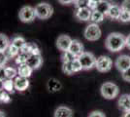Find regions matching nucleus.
Instances as JSON below:
<instances>
[{
	"instance_id": "nucleus-27",
	"label": "nucleus",
	"mask_w": 130,
	"mask_h": 117,
	"mask_svg": "<svg viewBox=\"0 0 130 117\" xmlns=\"http://www.w3.org/2000/svg\"><path fill=\"white\" fill-rule=\"evenodd\" d=\"M5 71H6V77L8 78V79H14V78H16L19 75L18 74V69H16L15 67H6Z\"/></svg>"
},
{
	"instance_id": "nucleus-14",
	"label": "nucleus",
	"mask_w": 130,
	"mask_h": 117,
	"mask_svg": "<svg viewBox=\"0 0 130 117\" xmlns=\"http://www.w3.org/2000/svg\"><path fill=\"white\" fill-rule=\"evenodd\" d=\"M73 110L65 106H58L54 112V117H73Z\"/></svg>"
},
{
	"instance_id": "nucleus-26",
	"label": "nucleus",
	"mask_w": 130,
	"mask_h": 117,
	"mask_svg": "<svg viewBox=\"0 0 130 117\" xmlns=\"http://www.w3.org/2000/svg\"><path fill=\"white\" fill-rule=\"evenodd\" d=\"M28 57H29V54H26V53H22L21 52L17 58H15V61H16V63L21 66V64H24L26 63L27 60H28Z\"/></svg>"
},
{
	"instance_id": "nucleus-5",
	"label": "nucleus",
	"mask_w": 130,
	"mask_h": 117,
	"mask_svg": "<svg viewBox=\"0 0 130 117\" xmlns=\"http://www.w3.org/2000/svg\"><path fill=\"white\" fill-rule=\"evenodd\" d=\"M101 35H102V31L99 25L97 23H93V22L89 23L85 28V31H84V36L88 41H96L101 37Z\"/></svg>"
},
{
	"instance_id": "nucleus-36",
	"label": "nucleus",
	"mask_w": 130,
	"mask_h": 117,
	"mask_svg": "<svg viewBox=\"0 0 130 117\" xmlns=\"http://www.w3.org/2000/svg\"><path fill=\"white\" fill-rule=\"evenodd\" d=\"M6 67H0V80L4 81L5 79H7L6 77V71H5Z\"/></svg>"
},
{
	"instance_id": "nucleus-21",
	"label": "nucleus",
	"mask_w": 130,
	"mask_h": 117,
	"mask_svg": "<svg viewBox=\"0 0 130 117\" xmlns=\"http://www.w3.org/2000/svg\"><path fill=\"white\" fill-rule=\"evenodd\" d=\"M21 53V50L19 48H17L16 46H14L13 44H10L8 49L5 51V54L8 59H14V58H17V56Z\"/></svg>"
},
{
	"instance_id": "nucleus-2",
	"label": "nucleus",
	"mask_w": 130,
	"mask_h": 117,
	"mask_svg": "<svg viewBox=\"0 0 130 117\" xmlns=\"http://www.w3.org/2000/svg\"><path fill=\"white\" fill-rule=\"evenodd\" d=\"M100 93L103 98L107 100H113L119 94V86L114 82H105L101 85Z\"/></svg>"
},
{
	"instance_id": "nucleus-9",
	"label": "nucleus",
	"mask_w": 130,
	"mask_h": 117,
	"mask_svg": "<svg viewBox=\"0 0 130 117\" xmlns=\"http://www.w3.org/2000/svg\"><path fill=\"white\" fill-rule=\"evenodd\" d=\"M72 40H73V39H71L70 36L62 34V35L58 36V38L56 40V47L58 48V50L62 51V52L68 51L69 48H70Z\"/></svg>"
},
{
	"instance_id": "nucleus-3",
	"label": "nucleus",
	"mask_w": 130,
	"mask_h": 117,
	"mask_svg": "<svg viewBox=\"0 0 130 117\" xmlns=\"http://www.w3.org/2000/svg\"><path fill=\"white\" fill-rule=\"evenodd\" d=\"M78 60L81 62L84 70H89L95 67L97 59L90 52H84L81 56L78 57Z\"/></svg>"
},
{
	"instance_id": "nucleus-7",
	"label": "nucleus",
	"mask_w": 130,
	"mask_h": 117,
	"mask_svg": "<svg viewBox=\"0 0 130 117\" xmlns=\"http://www.w3.org/2000/svg\"><path fill=\"white\" fill-rule=\"evenodd\" d=\"M20 20L22 22H31L35 20V10L31 6H23L19 13Z\"/></svg>"
},
{
	"instance_id": "nucleus-23",
	"label": "nucleus",
	"mask_w": 130,
	"mask_h": 117,
	"mask_svg": "<svg viewBox=\"0 0 130 117\" xmlns=\"http://www.w3.org/2000/svg\"><path fill=\"white\" fill-rule=\"evenodd\" d=\"M11 44L16 46L17 48H19L20 50H22V48L26 45V41H25V39L23 38L22 36H15L14 38L12 39Z\"/></svg>"
},
{
	"instance_id": "nucleus-10",
	"label": "nucleus",
	"mask_w": 130,
	"mask_h": 117,
	"mask_svg": "<svg viewBox=\"0 0 130 117\" xmlns=\"http://www.w3.org/2000/svg\"><path fill=\"white\" fill-rule=\"evenodd\" d=\"M91 13L92 10H90L87 7V8H79V9H76V11H75V17L79 21L87 22V21H90Z\"/></svg>"
},
{
	"instance_id": "nucleus-12",
	"label": "nucleus",
	"mask_w": 130,
	"mask_h": 117,
	"mask_svg": "<svg viewBox=\"0 0 130 117\" xmlns=\"http://www.w3.org/2000/svg\"><path fill=\"white\" fill-rule=\"evenodd\" d=\"M42 63H43V58L41 55H29L26 61V64H28L33 70L38 69L42 66Z\"/></svg>"
},
{
	"instance_id": "nucleus-20",
	"label": "nucleus",
	"mask_w": 130,
	"mask_h": 117,
	"mask_svg": "<svg viewBox=\"0 0 130 117\" xmlns=\"http://www.w3.org/2000/svg\"><path fill=\"white\" fill-rule=\"evenodd\" d=\"M105 15H104L103 13H101V12H99L98 10H93L91 13V17H90V21H91L93 23H100V22H102L104 21V19H105Z\"/></svg>"
},
{
	"instance_id": "nucleus-40",
	"label": "nucleus",
	"mask_w": 130,
	"mask_h": 117,
	"mask_svg": "<svg viewBox=\"0 0 130 117\" xmlns=\"http://www.w3.org/2000/svg\"><path fill=\"white\" fill-rule=\"evenodd\" d=\"M122 117H130V110L129 111H125L124 113H123Z\"/></svg>"
},
{
	"instance_id": "nucleus-22",
	"label": "nucleus",
	"mask_w": 130,
	"mask_h": 117,
	"mask_svg": "<svg viewBox=\"0 0 130 117\" xmlns=\"http://www.w3.org/2000/svg\"><path fill=\"white\" fill-rule=\"evenodd\" d=\"M10 44L11 43H10L9 38L6 36L5 34L0 33V52L5 53V51L8 49V47H9Z\"/></svg>"
},
{
	"instance_id": "nucleus-43",
	"label": "nucleus",
	"mask_w": 130,
	"mask_h": 117,
	"mask_svg": "<svg viewBox=\"0 0 130 117\" xmlns=\"http://www.w3.org/2000/svg\"><path fill=\"white\" fill-rule=\"evenodd\" d=\"M89 1H93V2H96V3H98V2H100L101 0H89Z\"/></svg>"
},
{
	"instance_id": "nucleus-18",
	"label": "nucleus",
	"mask_w": 130,
	"mask_h": 117,
	"mask_svg": "<svg viewBox=\"0 0 130 117\" xmlns=\"http://www.w3.org/2000/svg\"><path fill=\"white\" fill-rule=\"evenodd\" d=\"M21 52L26 53L29 55H41V51L39 47L34 43H26V45L21 50Z\"/></svg>"
},
{
	"instance_id": "nucleus-42",
	"label": "nucleus",
	"mask_w": 130,
	"mask_h": 117,
	"mask_svg": "<svg viewBox=\"0 0 130 117\" xmlns=\"http://www.w3.org/2000/svg\"><path fill=\"white\" fill-rule=\"evenodd\" d=\"M3 89V81H1L0 80V90Z\"/></svg>"
},
{
	"instance_id": "nucleus-25",
	"label": "nucleus",
	"mask_w": 130,
	"mask_h": 117,
	"mask_svg": "<svg viewBox=\"0 0 130 117\" xmlns=\"http://www.w3.org/2000/svg\"><path fill=\"white\" fill-rule=\"evenodd\" d=\"M75 59H77V57L74 54H72L69 50L62 52V55H61V61H62V62H72Z\"/></svg>"
},
{
	"instance_id": "nucleus-32",
	"label": "nucleus",
	"mask_w": 130,
	"mask_h": 117,
	"mask_svg": "<svg viewBox=\"0 0 130 117\" xmlns=\"http://www.w3.org/2000/svg\"><path fill=\"white\" fill-rule=\"evenodd\" d=\"M120 7H121V9L123 11L130 12V0H123Z\"/></svg>"
},
{
	"instance_id": "nucleus-34",
	"label": "nucleus",
	"mask_w": 130,
	"mask_h": 117,
	"mask_svg": "<svg viewBox=\"0 0 130 117\" xmlns=\"http://www.w3.org/2000/svg\"><path fill=\"white\" fill-rule=\"evenodd\" d=\"M88 117H106V115H105V113H103L100 110H94L88 115Z\"/></svg>"
},
{
	"instance_id": "nucleus-4",
	"label": "nucleus",
	"mask_w": 130,
	"mask_h": 117,
	"mask_svg": "<svg viewBox=\"0 0 130 117\" xmlns=\"http://www.w3.org/2000/svg\"><path fill=\"white\" fill-rule=\"evenodd\" d=\"M35 15L40 20H47L52 17L54 13V8L48 3H39L35 6Z\"/></svg>"
},
{
	"instance_id": "nucleus-39",
	"label": "nucleus",
	"mask_w": 130,
	"mask_h": 117,
	"mask_svg": "<svg viewBox=\"0 0 130 117\" xmlns=\"http://www.w3.org/2000/svg\"><path fill=\"white\" fill-rule=\"evenodd\" d=\"M126 47L130 49V34L126 37Z\"/></svg>"
},
{
	"instance_id": "nucleus-6",
	"label": "nucleus",
	"mask_w": 130,
	"mask_h": 117,
	"mask_svg": "<svg viewBox=\"0 0 130 117\" xmlns=\"http://www.w3.org/2000/svg\"><path fill=\"white\" fill-rule=\"evenodd\" d=\"M113 67V61L108 56H100L96 60L95 68L99 72H108Z\"/></svg>"
},
{
	"instance_id": "nucleus-17",
	"label": "nucleus",
	"mask_w": 130,
	"mask_h": 117,
	"mask_svg": "<svg viewBox=\"0 0 130 117\" xmlns=\"http://www.w3.org/2000/svg\"><path fill=\"white\" fill-rule=\"evenodd\" d=\"M121 11H122V9L120 6L117 5V4H112L110 9H109L107 17H109L112 20H119V16L121 14Z\"/></svg>"
},
{
	"instance_id": "nucleus-38",
	"label": "nucleus",
	"mask_w": 130,
	"mask_h": 117,
	"mask_svg": "<svg viewBox=\"0 0 130 117\" xmlns=\"http://www.w3.org/2000/svg\"><path fill=\"white\" fill-rule=\"evenodd\" d=\"M6 93L7 92L4 89L0 90V102H3V100H4V97H5Z\"/></svg>"
},
{
	"instance_id": "nucleus-8",
	"label": "nucleus",
	"mask_w": 130,
	"mask_h": 117,
	"mask_svg": "<svg viewBox=\"0 0 130 117\" xmlns=\"http://www.w3.org/2000/svg\"><path fill=\"white\" fill-rule=\"evenodd\" d=\"M116 67L120 72H124L130 68V57L127 55H121L116 60Z\"/></svg>"
},
{
	"instance_id": "nucleus-15",
	"label": "nucleus",
	"mask_w": 130,
	"mask_h": 117,
	"mask_svg": "<svg viewBox=\"0 0 130 117\" xmlns=\"http://www.w3.org/2000/svg\"><path fill=\"white\" fill-rule=\"evenodd\" d=\"M47 89L50 93H56L62 89V84L55 78H51L47 82Z\"/></svg>"
},
{
	"instance_id": "nucleus-13",
	"label": "nucleus",
	"mask_w": 130,
	"mask_h": 117,
	"mask_svg": "<svg viewBox=\"0 0 130 117\" xmlns=\"http://www.w3.org/2000/svg\"><path fill=\"white\" fill-rule=\"evenodd\" d=\"M69 51L78 58V57L81 56L82 54L85 52L84 51V45L82 44L81 41H79L78 39H73L72 42H71Z\"/></svg>"
},
{
	"instance_id": "nucleus-29",
	"label": "nucleus",
	"mask_w": 130,
	"mask_h": 117,
	"mask_svg": "<svg viewBox=\"0 0 130 117\" xmlns=\"http://www.w3.org/2000/svg\"><path fill=\"white\" fill-rule=\"evenodd\" d=\"M119 21L121 22H130V12H126L122 10L120 16H119Z\"/></svg>"
},
{
	"instance_id": "nucleus-31",
	"label": "nucleus",
	"mask_w": 130,
	"mask_h": 117,
	"mask_svg": "<svg viewBox=\"0 0 130 117\" xmlns=\"http://www.w3.org/2000/svg\"><path fill=\"white\" fill-rule=\"evenodd\" d=\"M72 66H73V69H74V72H79L81 70H84L83 69V67H82L81 62L79 61L78 58L75 59L74 61H72Z\"/></svg>"
},
{
	"instance_id": "nucleus-35",
	"label": "nucleus",
	"mask_w": 130,
	"mask_h": 117,
	"mask_svg": "<svg viewBox=\"0 0 130 117\" xmlns=\"http://www.w3.org/2000/svg\"><path fill=\"white\" fill-rule=\"evenodd\" d=\"M121 76H122V79H123V80L127 81V82H130V68L127 69L124 72H122Z\"/></svg>"
},
{
	"instance_id": "nucleus-28",
	"label": "nucleus",
	"mask_w": 130,
	"mask_h": 117,
	"mask_svg": "<svg viewBox=\"0 0 130 117\" xmlns=\"http://www.w3.org/2000/svg\"><path fill=\"white\" fill-rule=\"evenodd\" d=\"M63 73L67 74V75H71L74 72V69H73V66H72V62H62V67H61Z\"/></svg>"
},
{
	"instance_id": "nucleus-19",
	"label": "nucleus",
	"mask_w": 130,
	"mask_h": 117,
	"mask_svg": "<svg viewBox=\"0 0 130 117\" xmlns=\"http://www.w3.org/2000/svg\"><path fill=\"white\" fill-rule=\"evenodd\" d=\"M32 71L33 69L28 64H26V63L21 64V66H19V67H18V74H19V76L28 78L31 76Z\"/></svg>"
},
{
	"instance_id": "nucleus-11",
	"label": "nucleus",
	"mask_w": 130,
	"mask_h": 117,
	"mask_svg": "<svg viewBox=\"0 0 130 117\" xmlns=\"http://www.w3.org/2000/svg\"><path fill=\"white\" fill-rule=\"evenodd\" d=\"M15 89L19 92H23L28 89L29 87V80L28 78L22 77V76H17L15 78Z\"/></svg>"
},
{
	"instance_id": "nucleus-1",
	"label": "nucleus",
	"mask_w": 130,
	"mask_h": 117,
	"mask_svg": "<svg viewBox=\"0 0 130 117\" xmlns=\"http://www.w3.org/2000/svg\"><path fill=\"white\" fill-rule=\"evenodd\" d=\"M105 47L110 52H119L126 47V37L119 32L110 33L105 40Z\"/></svg>"
},
{
	"instance_id": "nucleus-33",
	"label": "nucleus",
	"mask_w": 130,
	"mask_h": 117,
	"mask_svg": "<svg viewBox=\"0 0 130 117\" xmlns=\"http://www.w3.org/2000/svg\"><path fill=\"white\" fill-rule=\"evenodd\" d=\"M7 61H8V58H7L5 53L0 52V67H4Z\"/></svg>"
},
{
	"instance_id": "nucleus-16",
	"label": "nucleus",
	"mask_w": 130,
	"mask_h": 117,
	"mask_svg": "<svg viewBox=\"0 0 130 117\" xmlns=\"http://www.w3.org/2000/svg\"><path fill=\"white\" fill-rule=\"evenodd\" d=\"M119 107L122 111H129L130 110V95L128 94H123L120 96L118 101Z\"/></svg>"
},
{
	"instance_id": "nucleus-24",
	"label": "nucleus",
	"mask_w": 130,
	"mask_h": 117,
	"mask_svg": "<svg viewBox=\"0 0 130 117\" xmlns=\"http://www.w3.org/2000/svg\"><path fill=\"white\" fill-rule=\"evenodd\" d=\"M3 89L8 93H14L15 92V81L13 79H5L3 81Z\"/></svg>"
},
{
	"instance_id": "nucleus-41",
	"label": "nucleus",
	"mask_w": 130,
	"mask_h": 117,
	"mask_svg": "<svg viewBox=\"0 0 130 117\" xmlns=\"http://www.w3.org/2000/svg\"><path fill=\"white\" fill-rule=\"evenodd\" d=\"M0 117H7V116H6V114L3 111H0Z\"/></svg>"
},
{
	"instance_id": "nucleus-30",
	"label": "nucleus",
	"mask_w": 130,
	"mask_h": 117,
	"mask_svg": "<svg viewBox=\"0 0 130 117\" xmlns=\"http://www.w3.org/2000/svg\"><path fill=\"white\" fill-rule=\"evenodd\" d=\"M76 9L79 8H88V0H75L74 2Z\"/></svg>"
},
{
	"instance_id": "nucleus-37",
	"label": "nucleus",
	"mask_w": 130,
	"mask_h": 117,
	"mask_svg": "<svg viewBox=\"0 0 130 117\" xmlns=\"http://www.w3.org/2000/svg\"><path fill=\"white\" fill-rule=\"evenodd\" d=\"M60 4H63V5H68V4H72L75 2V0H58Z\"/></svg>"
}]
</instances>
